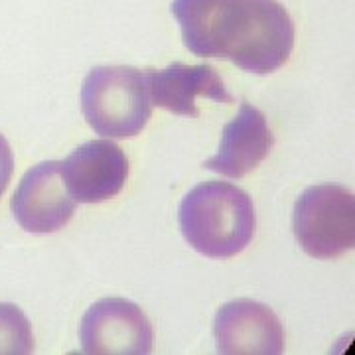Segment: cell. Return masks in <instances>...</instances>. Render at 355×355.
<instances>
[{
  "label": "cell",
  "mask_w": 355,
  "mask_h": 355,
  "mask_svg": "<svg viewBox=\"0 0 355 355\" xmlns=\"http://www.w3.org/2000/svg\"><path fill=\"white\" fill-rule=\"evenodd\" d=\"M241 36L229 60L243 71L268 76L288 62L294 48L291 14L277 0H245Z\"/></svg>",
  "instance_id": "4"
},
{
  "label": "cell",
  "mask_w": 355,
  "mask_h": 355,
  "mask_svg": "<svg viewBox=\"0 0 355 355\" xmlns=\"http://www.w3.org/2000/svg\"><path fill=\"white\" fill-rule=\"evenodd\" d=\"M14 174V154L8 140L0 135V198L8 188Z\"/></svg>",
  "instance_id": "13"
},
{
  "label": "cell",
  "mask_w": 355,
  "mask_h": 355,
  "mask_svg": "<svg viewBox=\"0 0 355 355\" xmlns=\"http://www.w3.org/2000/svg\"><path fill=\"white\" fill-rule=\"evenodd\" d=\"M81 111L103 139H132L153 114L146 73L130 65H97L81 85Z\"/></svg>",
  "instance_id": "2"
},
{
  "label": "cell",
  "mask_w": 355,
  "mask_h": 355,
  "mask_svg": "<svg viewBox=\"0 0 355 355\" xmlns=\"http://www.w3.org/2000/svg\"><path fill=\"white\" fill-rule=\"evenodd\" d=\"M79 340L83 354L144 355L153 352L154 331L140 306L127 298H103L85 312Z\"/></svg>",
  "instance_id": "5"
},
{
  "label": "cell",
  "mask_w": 355,
  "mask_h": 355,
  "mask_svg": "<svg viewBox=\"0 0 355 355\" xmlns=\"http://www.w3.org/2000/svg\"><path fill=\"white\" fill-rule=\"evenodd\" d=\"M77 202L65 190L60 162L46 160L32 166L14 191L12 216L32 235H50L64 229L76 214Z\"/></svg>",
  "instance_id": "6"
},
{
  "label": "cell",
  "mask_w": 355,
  "mask_h": 355,
  "mask_svg": "<svg viewBox=\"0 0 355 355\" xmlns=\"http://www.w3.org/2000/svg\"><path fill=\"white\" fill-rule=\"evenodd\" d=\"M272 146L275 135L265 114L251 103H243L237 116L223 127L217 154L207 158L203 168L231 180H239L265 162Z\"/></svg>",
  "instance_id": "11"
},
{
  "label": "cell",
  "mask_w": 355,
  "mask_h": 355,
  "mask_svg": "<svg viewBox=\"0 0 355 355\" xmlns=\"http://www.w3.org/2000/svg\"><path fill=\"white\" fill-rule=\"evenodd\" d=\"M172 14L193 55L229 60L245 22V0H174Z\"/></svg>",
  "instance_id": "7"
},
{
  "label": "cell",
  "mask_w": 355,
  "mask_h": 355,
  "mask_svg": "<svg viewBox=\"0 0 355 355\" xmlns=\"http://www.w3.org/2000/svg\"><path fill=\"white\" fill-rule=\"evenodd\" d=\"M217 352L229 355H279L284 352V328L263 302L239 298L223 304L214 322Z\"/></svg>",
  "instance_id": "9"
},
{
  "label": "cell",
  "mask_w": 355,
  "mask_h": 355,
  "mask_svg": "<svg viewBox=\"0 0 355 355\" xmlns=\"http://www.w3.org/2000/svg\"><path fill=\"white\" fill-rule=\"evenodd\" d=\"M146 81L150 101L170 113L180 116H200L198 97L217 103H233L231 95L211 65H186L174 62L166 69H148Z\"/></svg>",
  "instance_id": "10"
},
{
  "label": "cell",
  "mask_w": 355,
  "mask_h": 355,
  "mask_svg": "<svg viewBox=\"0 0 355 355\" xmlns=\"http://www.w3.org/2000/svg\"><path fill=\"white\" fill-rule=\"evenodd\" d=\"M178 223L191 249L209 259H229L251 245L257 216L245 190L229 182H203L180 202Z\"/></svg>",
  "instance_id": "1"
},
{
  "label": "cell",
  "mask_w": 355,
  "mask_h": 355,
  "mask_svg": "<svg viewBox=\"0 0 355 355\" xmlns=\"http://www.w3.org/2000/svg\"><path fill=\"white\" fill-rule=\"evenodd\" d=\"M294 237L320 261L338 259L355 247V196L338 184L312 186L296 200Z\"/></svg>",
  "instance_id": "3"
},
{
  "label": "cell",
  "mask_w": 355,
  "mask_h": 355,
  "mask_svg": "<svg viewBox=\"0 0 355 355\" xmlns=\"http://www.w3.org/2000/svg\"><path fill=\"white\" fill-rule=\"evenodd\" d=\"M67 193L77 203H101L119 196L128 178L125 150L111 140H89L60 162Z\"/></svg>",
  "instance_id": "8"
},
{
  "label": "cell",
  "mask_w": 355,
  "mask_h": 355,
  "mask_svg": "<svg viewBox=\"0 0 355 355\" xmlns=\"http://www.w3.org/2000/svg\"><path fill=\"white\" fill-rule=\"evenodd\" d=\"M32 324L16 304L0 302V355L34 354Z\"/></svg>",
  "instance_id": "12"
}]
</instances>
